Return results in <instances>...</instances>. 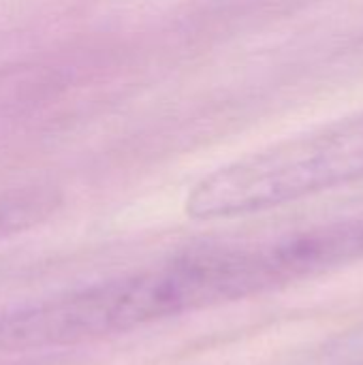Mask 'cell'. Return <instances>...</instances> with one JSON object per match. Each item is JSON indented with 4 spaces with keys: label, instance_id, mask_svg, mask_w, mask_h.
Listing matches in <instances>:
<instances>
[{
    "label": "cell",
    "instance_id": "cell-2",
    "mask_svg": "<svg viewBox=\"0 0 363 365\" xmlns=\"http://www.w3.org/2000/svg\"><path fill=\"white\" fill-rule=\"evenodd\" d=\"M60 195L53 188H13L0 192V242L21 235L45 222L58 207Z\"/></svg>",
    "mask_w": 363,
    "mask_h": 365
},
{
    "label": "cell",
    "instance_id": "cell-1",
    "mask_svg": "<svg viewBox=\"0 0 363 365\" xmlns=\"http://www.w3.org/2000/svg\"><path fill=\"white\" fill-rule=\"evenodd\" d=\"M302 280L289 237L218 246L0 312V355L77 346Z\"/></svg>",
    "mask_w": 363,
    "mask_h": 365
}]
</instances>
